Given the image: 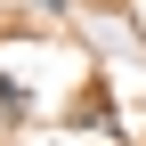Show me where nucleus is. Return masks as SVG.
Returning <instances> with one entry per match:
<instances>
[{
    "instance_id": "nucleus-2",
    "label": "nucleus",
    "mask_w": 146,
    "mask_h": 146,
    "mask_svg": "<svg viewBox=\"0 0 146 146\" xmlns=\"http://www.w3.org/2000/svg\"><path fill=\"white\" fill-rule=\"evenodd\" d=\"M33 8H41V16H65V0H33Z\"/></svg>"
},
{
    "instance_id": "nucleus-1",
    "label": "nucleus",
    "mask_w": 146,
    "mask_h": 146,
    "mask_svg": "<svg viewBox=\"0 0 146 146\" xmlns=\"http://www.w3.org/2000/svg\"><path fill=\"white\" fill-rule=\"evenodd\" d=\"M0 114H8V122H16V114H25V89H16V81H8V73H0Z\"/></svg>"
}]
</instances>
